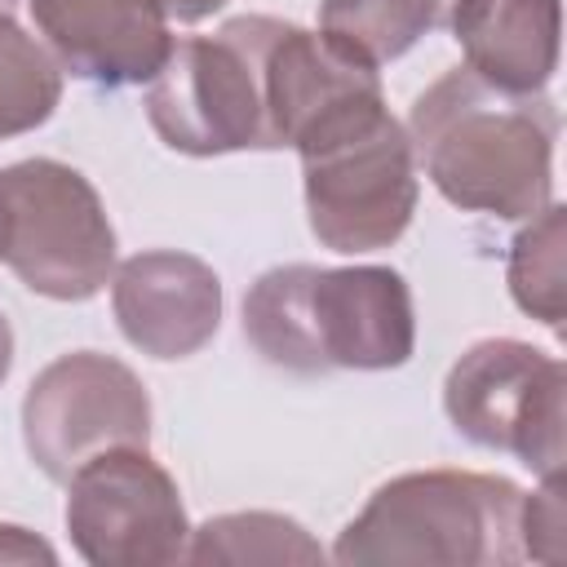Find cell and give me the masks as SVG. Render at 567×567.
I'll return each mask as SVG.
<instances>
[{
	"mask_svg": "<svg viewBox=\"0 0 567 567\" xmlns=\"http://www.w3.org/2000/svg\"><path fill=\"white\" fill-rule=\"evenodd\" d=\"M403 128L421 173L461 213L527 221L554 199L558 111L545 93H505L452 66L412 102Z\"/></svg>",
	"mask_w": 567,
	"mask_h": 567,
	"instance_id": "obj_1",
	"label": "cell"
},
{
	"mask_svg": "<svg viewBox=\"0 0 567 567\" xmlns=\"http://www.w3.org/2000/svg\"><path fill=\"white\" fill-rule=\"evenodd\" d=\"M248 346L288 372H385L416 350L412 288L390 266H275L244 292Z\"/></svg>",
	"mask_w": 567,
	"mask_h": 567,
	"instance_id": "obj_2",
	"label": "cell"
},
{
	"mask_svg": "<svg viewBox=\"0 0 567 567\" xmlns=\"http://www.w3.org/2000/svg\"><path fill=\"white\" fill-rule=\"evenodd\" d=\"M523 487L478 470H412L381 483L341 527L332 558L425 563V567H514Z\"/></svg>",
	"mask_w": 567,
	"mask_h": 567,
	"instance_id": "obj_3",
	"label": "cell"
},
{
	"mask_svg": "<svg viewBox=\"0 0 567 567\" xmlns=\"http://www.w3.org/2000/svg\"><path fill=\"white\" fill-rule=\"evenodd\" d=\"M297 155L306 217L323 248L377 252L408 230L421 199L416 155L381 89L323 115L297 142Z\"/></svg>",
	"mask_w": 567,
	"mask_h": 567,
	"instance_id": "obj_4",
	"label": "cell"
},
{
	"mask_svg": "<svg viewBox=\"0 0 567 567\" xmlns=\"http://www.w3.org/2000/svg\"><path fill=\"white\" fill-rule=\"evenodd\" d=\"M270 13H244L213 35L177 40L146 89V120L182 155L279 151L270 115Z\"/></svg>",
	"mask_w": 567,
	"mask_h": 567,
	"instance_id": "obj_5",
	"label": "cell"
},
{
	"mask_svg": "<svg viewBox=\"0 0 567 567\" xmlns=\"http://www.w3.org/2000/svg\"><path fill=\"white\" fill-rule=\"evenodd\" d=\"M9 199L4 266L49 301H89L115 275V226L93 182L49 155L0 168Z\"/></svg>",
	"mask_w": 567,
	"mask_h": 567,
	"instance_id": "obj_6",
	"label": "cell"
},
{
	"mask_svg": "<svg viewBox=\"0 0 567 567\" xmlns=\"http://www.w3.org/2000/svg\"><path fill=\"white\" fill-rule=\"evenodd\" d=\"M452 430L478 447L509 452L540 478L567 461V368L518 337L474 341L443 381Z\"/></svg>",
	"mask_w": 567,
	"mask_h": 567,
	"instance_id": "obj_7",
	"label": "cell"
},
{
	"mask_svg": "<svg viewBox=\"0 0 567 567\" xmlns=\"http://www.w3.org/2000/svg\"><path fill=\"white\" fill-rule=\"evenodd\" d=\"M22 443L44 478L66 483L106 447L151 443V394L115 354H58L22 394Z\"/></svg>",
	"mask_w": 567,
	"mask_h": 567,
	"instance_id": "obj_8",
	"label": "cell"
},
{
	"mask_svg": "<svg viewBox=\"0 0 567 567\" xmlns=\"http://www.w3.org/2000/svg\"><path fill=\"white\" fill-rule=\"evenodd\" d=\"M66 532L93 567H164L186 558L190 518L146 447H106L66 478Z\"/></svg>",
	"mask_w": 567,
	"mask_h": 567,
	"instance_id": "obj_9",
	"label": "cell"
},
{
	"mask_svg": "<svg viewBox=\"0 0 567 567\" xmlns=\"http://www.w3.org/2000/svg\"><path fill=\"white\" fill-rule=\"evenodd\" d=\"M62 71L97 89L151 84L173 53L159 0H27Z\"/></svg>",
	"mask_w": 567,
	"mask_h": 567,
	"instance_id": "obj_10",
	"label": "cell"
},
{
	"mask_svg": "<svg viewBox=\"0 0 567 567\" xmlns=\"http://www.w3.org/2000/svg\"><path fill=\"white\" fill-rule=\"evenodd\" d=\"M111 310L128 346L151 359H190L221 328V279L177 248H146L115 266Z\"/></svg>",
	"mask_w": 567,
	"mask_h": 567,
	"instance_id": "obj_11",
	"label": "cell"
},
{
	"mask_svg": "<svg viewBox=\"0 0 567 567\" xmlns=\"http://www.w3.org/2000/svg\"><path fill=\"white\" fill-rule=\"evenodd\" d=\"M452 35L465 66L505 89L540 93L563 53V4L558 0H452Z\"/></svg>",
	"mask_w": 567,
	"mask_h": 567,
	"instance_id": "obj_12",
	"label": "cell"
},
{
	"mask_svg": "<svg viewBox=\"0 0 567 567\" xmlns=\"http://www.w3.org/2000/svg\"><path fill=\"white\" fill-rule=\"evenodd\" d=\"M439 27V0H323L319 35L363 66L403 58L421 35Z\"/></svg>",
	"mask_w": 567,
	"mask_h": 567,
	"instance_id": "obj_13",
	"label": "cell"
},
{
	"mask_svg": "<svg viewBox=\"0 0 567 567\" xmlns=\"http://www.w3.org/2000/svg\"><path fill=\"white\" fill-rule=\"evenodd\" d=\"M186 563L199 567H244V563H323L319 540L288 514L270 509H244V514H217L199 527H190Z\"/></svg>",
	"mask_w": 567,
	"mask_h": 567,
	"instance_id": "obj_14",
	"label": "cell"
},
{
	"mask_svg": "<svg viewBox=\"0 0 567 567\" xmlns=\"http://www.w3.org/2000/svg\"><path fill=\"white\" fill-rule=\"evenodd\" d=\"M563 230H567V208L545 204L509 244L505 261V284L509 297L523 315L540 319L549 332H563L567 315V284H563Z\"/></svg>",
	"mask_w": 567,
	"mask_h": 567,
	"instance_id": "obj_15",
	"label": "cell"
},
{
	"mask_svg": "<svg viewBox=\"0 0 567 567\" xmlns=\"http://www.w3.org/2000/svg\"><path fill=\"white\" fill-rule=\"evenodd\" d=\"M62 102V66L0 9V142L40 128Z\"/></svg>",
	"mask_w": 567,
	"mask_h": 567,
	"instance_id": "obj_16",
	"label": "cell"
},
{
	"mask_svg": "<svg viewBox=\"0 0 567 567\" xmlns=\"http://www.w3.org/2000/svg\"><path fill=\"white\" fill-rule=\"evenodd\" d=\"M563 532H567V514H563V474L545 478L540 492H523V514H518V540H523V558H540V563H558L563 558Z\"/></svg>",
	"mask_w": 567,
	"mask_h": 567,
	"instance_id": "obj_17",
	"label": "cell"
},
{
	"mask_svg": "<svg viewBox=\"0 0 567 567\" xmlns=\"http://www.w3.org/2000/svg\"><path fill=\"white\" fill-rule=\"evenodd\" d=\"M0 563H58V549L18 523H0Z\"/></svg>",
	"mask_w": 567,
	"mask_h": 567,
	"instance_id": "obj_18",
	"label": "cell"
},
{
	"mask_svg": "<svg viewBox=\"0 0 567 567\" xmlns=\"http://www.w3.org/2000/svg\"><path fill=\"white\" fill-rule=\"evenodd\" d=\"M159 4H164V13L177 18V22H204V18H213L226 0H159Z\"/></svg>",
	"mask_w": 567,
	"mask_h": 567,
	"instance_id": "obj_19",
	"label": "cell"
},
{
	"mask_svg": "<svg viewBox=\"0 0 567 567\" xmlns=\"http://www.w3.org/2000/svg\"><path fill=\"white\" fill-rule=\"evenodd\" d=\"M9 368H13V328H9V319L0 315V385H4Z\"/></svg>",
	"mask_w": 567,
	"mask_h": 567,
	"instance_id": "obj_20",
	"label": "cell"
},
{
	"mask_svg": "<svg viewBox=\"0 0 567 567\" xmlns=\"http://www.w3.org/2000/svg\"><path fill=\"white\" fill-rule=\"evenodd\" d=\"M4 244H9V199H4V186H0V261H4Z\"/></svg>",
	"mask_w": 567,
	"mask_h": 567,
	"instance_id": "obj_21",
	"label": "cell"
},
{
	"mask_svg": "<svg viewBox=\"0 0 567 567\" xmlns=\"http://www.w3.org/2000/svg\"><path fill=\"white\" fill-rule=\"evenodd\" d=\"M9 4H13V0H0V9H9Z\"/></svg>",
	"mask_w": 567,
	"mask_h": 567,
	"instance_id": "obj_22",
	"label": "cell"
}]
</instances>
